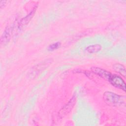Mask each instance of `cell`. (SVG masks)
I'll list each match as a JSON object with an SVG mask.
<instances>
[{
	"mask_svg": "<svg viewBox=\"0 0 126 126\" xmlns=\"http://www.w3.org/2000/svg\"><path fill=\"white\" fill-rule=\"evenodd\" d=\"M107 81H108L114 87L126 91V83L123 79L119 75L113 74L111 73L108 76Z\"/></svg>",
	"mask_w": 126,
	"mask_h": 126,
	"instance_id": "cell-3",
	"label": "cell"
},
{
	"mask_svg": "<svg viewBox=\"0 0 126 126\" xmlns=\"http://www.w3.org/2000/svg\"><path fill=\"white\" fill-rule=\"evenodd\" d=\"M37 8V6H35L30 11V12L25 17L21 19L18 25V29L19 31L22 30L24 28H25L27 25L29 23V22L31 21L32 19L33 18L35 12L36 11Z\"/></svg>",
	"mask_w": 126,
	"mask_h": 126,
	"instance_id": "cell-5",
	"label": "cell"
},
{
	"mask_svg": "<svg viewBox=\"0 0 126 126\" xmlns=\"http://www.w3.org/2000/svg\"><path fill=\"white\" fill-rule=\"evenodd\" d=\"M6 1H5V0H1L0 1V7L1 8H2L3 7H4V6L6 4Z\"/></svg>",
	"mask_w": 126,
	"mask_h": 126,
	"instance_id": "cell-11",
	"label": "cell"
},
{
	"mask_svg": "<svg viewBox=\"0 0 126 126\" xmlns=\"http://www.w3.org/2000/svg\"><path fill=\"white\" fill-rule=\"evenodd\" d=\"M91 70L93 73L106 80H107L109 75L111 73V72L107 70L97 67H93L91 68Z\"/></svg>",
	"mask_w": 126,
	"mask_h": 126,
	"instance_id": "cell-7",
	"label": "cell"
},
{
	"mask_svg": "<svg viewBox=\"0 0 126 126\" xmlns=\"http://www.w3.org/2000/svg\"><path fill=\"white\" fill-rule=\"evenodd\" d=\"M113 68L114 70L121 74L122 76H124V77H126V71L125 67L122 64L117 63H115L113 65Z\"/></svg>",
	"mask_w": 126,
	"mask_h": 126,
	"instance_id": "cell-8",
	"label": "cell"
},
{
	"mask_svg": "<svg viewBox=\"0 0 126 126\" xmlns=\"http://www.w3.org/2000/svg\"><path fill=\"white\" fill-rule=\"evenodd\" d=\"M61 46V43L59 42H57L50 45L48 47V50L49 51H53L59 48Z\"/></svg>",
	"mask_w": 126,
	"mask_h": 126,
	"instance_id": "cell-10",
	"label": "cell"
},
{
	"mask_svg": "<svg viewBox=\"0 0 126 126\" xmlns=\"http://www.w3.org/2000/svg\"><path fill=\"white\" fill-rule=\"evenodd\" d=\"M103 97L105 102L110 105L117 106L122 105L124 103L123 96L112 92H105L103 94Z\"/></svg>",
	"mask_w": 126,
	"mask_h": 126,
	"instance_id": "cell-1",
	"label": "cell"
},
{
	"mask_svg": "<svg viewBox=\"0 0 126 126\" xmlns=\"http://www.w3.org/2000/svg\"><path fill=\"white\" fill-rule=\"evenodd\" d=\"M101 49V46L99 44L92 45L88 46L86 48V50L90 53H96Z\"/></svg>",
	"mask_w": 126,
	"mask_h": 126,
	"instance_id": "cell-9",
	"label": "cell"
},
{
	"mask_svg": "<svg viewBox=\"0 0 126 126\" xmlns=\"http://www.w3.org/2000/svg\"><path fill=\"white\" fill-rule=\"evenodd\" d=\"M12 33V28L10 27H7L5 29L0 37L1 45H5L9 41Z\"/></svg>",
	"mask_w": 126,
	"mask_h": 126,
	"instance_id": "cell-6",
	"label": "cell"
},
{
	"mask_svg": "<svg viewBox=\"0 0 126 126\" xmlns=\"http://www.w3.org/2000/svg\"><path fill=\"white\" fill-rule=\"evenodd\" d=\"M52 63V60L46 59L41 63H38L33 67L30 71V75L31 78H36L44 71Z\"/></svg>",
	"mask_w": 126,
	"mask_h": 126,
	"instance_id": "cell-2",
	"label": "cell"
},
{
	"mask_svg": "<svg viewBox=\"0 0 126 126\" xmlns=\"http://www.w3.org/2000/svg\"><path fill=\"white\" fill-rule=\"evenodd\" d=\"M76 101V96L74 95L68 101V102L64 105L60 110L58 113L59 117L61 118L64 117L67 115L72 109Z\"/></svg>",
	"mask_w": 126,
	"mask_h": 126,
	"instance_id": "cell-4",
	"label": "cell"
}]
</instances>
